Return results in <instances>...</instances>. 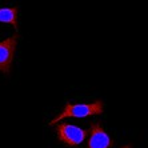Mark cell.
<instances>
[{
  "mask_svg": "<svg viewBox=\"0 0 148 148\" xmlns=\"http://www.w3.org/2000/svg\"><path fill=\"white\" fill-rule=\"evenodd\" d=\"M88 134H90L88 130H83V128L77 127V125L68 123H60L56 127L58 139L62 143L69 145V147H76L80 143H83L88 136Z\"/></svg>",
  "mask_w": 148,
  "mask_h": 148,
  "instance_id": "obj_2",
  "label": "cell"
},
{
  "mask_svg": "<svg viewBox=\"0 0 148 148\" xmlns=\"http://www.w3.org/2000/svg\"><path fill=\"white\" fill-rule=\"evenodd\" d=\"M120 148H132V145H124V147H120Z\"/></svg>",
  "mask_w": 148,
  "mask_h": 148,
  "instance_id": "obj_6",
  "label": "cell"
},
{
  "mask_svg": "<svg viewBox=\"0 0 148 148\" xmlns=\"http://www.w3.org/2000/svg\"><path fill=\"white\" fill-rule=\"evenodd\" d=\"M19 7H8V8H0V23H7L19 32L17 27V16H19Z\"/></svg>",
  "mask_w": 148,
  "mask_h": 148,
  "instance_id": "obj_5",
  "label": "cell"
},
{
  "mask_svg": "<svg viewBox=\"0 0 148 148\" xmlns=\"http://www.w3.org/2000/svg\"><path fill=\"white\" fill-rule=\"evenodd\" d=\"M20 39V35L15 34L5 40L0 41V71L4 75H8L11 71V66L14 62V56L16 52L17 41Z\"/></svg>",
  "mask_w": 148,
  "mask_h": 148,
  "instance_id": "obj_3",
  "label": "cell"
},
{
  "mask_svg": "<svg viewBox=\"0 0 148 148\" xmlns=\"http://www.w3.org/2000/svg\"><path fill=\"white\" fill-rule=\"evenodd\" d=\"M90 138L87 143V148H112L114 140L108 136V134L103 130L100 123H92L90 130Z\"/></svg>",
  "mask_w": 148,
  "mask_h": 148,
  "instance_id": "obj_4",
  "label": "cell"
},
{
  "mask_svg": "<svg viewBox=\"0 0 148 148\" xmlns=\"http://www.w3.org/2000/svg\"><path fill=\"white\" fill-rule=\"evenodd\" d=\"M104 112V103L101 100H96L93 103H86V104H71L67 101L64 110L49 121L51 125L58 124L60 120L66 117H88V116H96L101 115Z\"/></svg>",
  "mask_w": 148,
  "mask_h": 148,
  "instance_id": "obj_1",
  "label": "cell"
}]
</instances>
